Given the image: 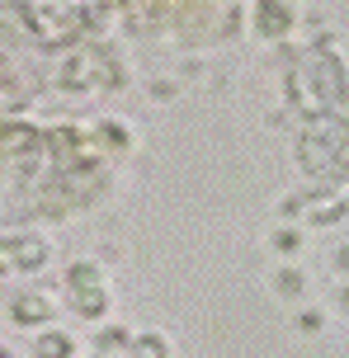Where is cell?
<instances>
[{
	"label": "cell",
	"mask_w": 349,
	"mask_h": 358,
	"mask_svg": "<svg viewBox=\"0 0 349 358\" xmlns=\"http://www.w3.org/2000/svg\"><path fill=\"white\" fill-rule=\"evenodd\" d=\"M48 316V302L43 297H15V321L19 325H38Z\"/></svg>",
	"instance_id": "6da1fadb"
},
{
	"label": "cell",
	"mask_w": 349,
	"mask_h": 358,
	"mask_svg": "<svg viewBox=\"0 0 349 358\" xmlns=\"http://www.w3.org/2000/svg\"><path fill=\"white\" fill-rule=\"evenodd\" d=\"M43 255H48V250H43V241H10V259L24 264V268H34Z\"/></svg>",
	"instance_id": "7a4b0ae2"
},
{
	"label": "cell",
	"mask_w": 349,
	"mask_h": 358,
	"mask_svg": "<svg viewBox=\"0 0 349 358\" xmlns=\"http://www.w3.org/2000/svg\"><path fill=\"white\" fill-rule=\"evenodd\" d=\"M132 358H166V340L161 335H137L132 340Z\"/></svg>",
	"instance_id": "3957f363"
},
{
	"label": "cell",
	"mask_w": 349,
	"mask_h": 358,
	"mask_svg": "<svg viewBox=\"0 0 349 358\" xmlns=\"http://www.w3.org/2000/svg\"><path fill=\"white\" fill-rule=\"evenodd\" d=\"M71 354V340L66 335H43L38 340V358H66Z\"/></svg>",
	"instance_id": "277c9868"
},
{
	"label": "cell",
	"mask_w": 349,
	"mask_h": 358,
	"mask_svg": "<svg viewBox=\"0 0 349 358\" xmlns=\"http://www.w3.org/2000/svg\"><path fill=\"white\" fill-rule=\"evenodd\" d=\"M259 29H264V34H283V29H288V15H283L278 5H264V15H259Z\"/></svg>",
	"instance_id": "5b68a950"
},
{
	"label": "cell",
	"mask_w": 349,
	"mask_h": 358,
	"mask_svg": "<svg viewBox=\"0 0 349 358\" xmlns=\"http://www.w3.org/2000/svg\"><path fill=\"white\" fill-rule=\"evenodd\" d=\"M76 306H80V316H99V311H104V292H99V287L76 292Z\"/></svg>",
	"instance_id": "8992f818"
},
{
	"label": "cell",
	"mask_w": 349,
	"mask_h": 358,
	"mask_svg": "<svg viewBox=\"0 0 349 358\" xmlns=\"http://www.w3.org/2000/svg\"><path fill=\"white\" fill-rule=\"evenodd\" d=\"M99 349H104V354H113V349H132V335L128 330H104V335H99Z\"/></svg>",
	"instance_id": "52a82bcc"
},
{
	"label": "cell",
	"mask_w": 349,
	"mask_h": 358,
	"mask_svg": "<svg viewBox=\"0 0 349 358\" xmlns=\"http://www.w3.org/2000/svg\"><path fill=\"white\" fill-rule=\"evenodd\" d=\"M66 283H71V292H80V283H94V268L90 264H76L71 273H66Z\"/></svg>",
	"instance_id": "ba28073f"
},
{
	"label": "cell",
	"mask_w": 349,
	"mask_h": 358,
	"mask_svg": "<svg viewBox=\"0 0 349 358\" xmlns=\"http://www.w3.org/2000/svg\"><path fill=\"white\" fill-rule=\"evenodd\" d=\"M99 358H104V354H99Z\"/></svg>",
	"instance_id": "9c48e42d"
}]
</instances>
